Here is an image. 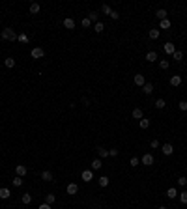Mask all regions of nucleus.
Segmentation results:
<instances>
[{
  "instance_id": "7c9ffc66",
  "label": "nucleus",
  "mask_w": 187,
  "mask_h": 209,
  "mask_svg": "<svg viewBox=\"0 0 187 209\" xmlns=\"http://www.w3.org/2000/svg\"><path fill=\"white\" fill-rule=\"evenodd\" d=\"M167 196L168 198H176V196H178V190H176V189H168L167 190Z\"/></svg>"
},
{
  "instance_id": "4c0bfd02",
  "label": "nucleus",
  "mask_w": 187,
  "mask_h": 209,
  "mask_svg": "<svg viewBox=\"0 0 187 209\" xmlns=\"http://www.w3.org/2000/svg\"><path fill=\"white\" fill-rule=\"evenodd\" d=\"M178 185H180V187H185V185H187V178H180V179H178Z\"/></svg>"
},
{
  "instance_id": "e433bc0d",
  "label": "nucleus",
  "mask_w": 187,
  "mask_h": 209,
  "mask_svg": "<svg viewBox=\"0 0 187 209\" xmlns=\"http://www.w3.org/2000/svg\"><path fill=\"white\" fill-rule=\"evenodd\" d=\"M172 56H174V60H182V58H183V52H182V51H176Z\"/></svg>"
},
{
  "instance_id": "cd10ccee",
  "label": "nucleus",
  "mask_w": 187,
  "mask_h": 209,
  "mask_svg": "<svg viewBox=\"0 0 187 209\" xmlns=\"http://www.w3.org/2000/svg\"><path fill=\"white\" fill-rule=\"evenodd\" d=\"M159 26H161V28H163V30H167V28H170V21H168V19H165V21H161V23H159Z\"/></svg>"
},
{
  "instance_id": "20e7f679",
  "label": "nucleus",
  "mask_w": 187,
  "mask_h": 209,
  "mask_svg": "<svg viewBox=\"0 0 187 209\" xmlns=\"http://www.w3.org/2000/svg\"><path fill=\"white\" fill-rule=\"evenodd\" d=\"M80 178H82V181H92V179H94V172H92V170H84L82 174H80Z\"/></svg>"
},
{
  "instance_id": "37998d69",
  "label": "nucleus",
  "mask_w": 187,
  "mask_h": 209,
  "mask_svg": "<svg viewBox=\"0 0 187 209\" xmlns=\"http://www.w3.org/2000/svg\"><path fill=\"white\" fill-rule=\"evenodd\" d=\"M109 155H111V157H116V155H118V150H109Z\"/></svg>"
},
{
  "instance_id": "ea45409f",
  "label": "nucleus",
  "mask_w": 187,
  "mask_h": 209,
  "mask_svg": "<svg viewBox=\"0 0 187 209\" xmlns=\"http://www.w3.org/2000/svg\"><path fill=\"white\" fill-rule=\"evenodd\" d=\"M180 110H187V101H180Z\"/></svg>"
},
{
  "instance_id": "f03ea898",
  "label": "nucleus",
  "mask_w": 187,
  "mask_h": 209,
  "mask_svg": "<svg viewBox=\"0 0 187 209\" xmlns=\"http://www.w3.org/2000/svg\"><path fill=\"white\" fill-rule=\"evenodd\" d=\"M30 56H32V58H43V56H45V51H43V49H41V47H34L32 49V51H30Z\"/></svg>"
},
{
  "instance_id": "393cba45",
  "label": "nucleus",
  "mask_w": 187,
  "mask_h": 209,
  "mask_svg": "<svg viewBox=\"0 0 187 209\" xmlns=\"http://www.w3.org/2000/svg\"><path fill=\"white\" fill-rule=\"evenodd\" d=\"M101 11L107 13V15H111V13H112V8H111L109 4H103V6H101Z\"/></svg>"
},
{
  "instance_id": "5701e85b",
  "label": "nucleus",
  "mask_w": 187,
  "mask_h": 209,
  "mask_svg": "<svg viewBox=\"0 0 187 209\" xmlns=\"http://www.w3.org/2000/svg\"><path fill=\"white\" fill-rule=\"evenodd\" d=\"M148 36H150L151 39H157V37H159V30H155V28H153V30L148 32Z\"/></svg>"
},
{
  "instance_id": "9d476101",
  "label": "nucleus",
  "mask_w": 187,
  "mask_h": 209,
  "mask_svg": "<svg viewBox=\"0 0 187 209\" xmlns=\"http://www.w3.org/2000/svg\"><path fill=\"white\" fill-rule=\"evenodd\" d=\"M161 151H163L165 155H172V153H174V148H172L170 144H165V146L161 148Z\"/></svg>"
},
{
  "instance_id": "b1692460",
  "label": "nucleus",
  "mask_w": 187,
  "mask_h": 209,
  "mask_svg": "<svg viewBox=\"0 0 187 209\" xmlns=\"http://www.w3.org/2000/svg\"><path fill=\"white\" fill-rule=\"evenodd\" d=\"M165 107H167L165 99H157V101H155V108H165Z\"/></svg>"
},
{
  "instance_id": "aec40b11",
  "label": "nucleus",
  "mask_w": 187,
  "mask_h": 209,
  "mask_svg": "<svg viewBox=\"0 0 187 209\" xmlns=\"http://www.w3.org/2000/svg\"><path fill=\"white\" fill-rule=\"evenodd\" d=\"M97 17H99V15H97L96 11H90V13H88V19H90V23H97Z\"/></svg>"
},
{
  "instance_id": "a19ab883",
  "label": "nucleus",
  "mask_w": 187,
  "mask_h": 209,
  "mask_svg": "<svg viewBox=\"0 0 187 209\" xmlns=\"http://www.w3.org/2000/svg\"><path fill=\"white\" fill-rule=\"evenodd\" d=\"M129 164H131V166H139L140 162H139V159H137V157H133L131 161H129Z\"/></svg>"
},
{
  "instance_id": "ddd939ff",
  "label": "nucleus",
  "mask_w": 187,
  "mask_h": 209,
  "mask_svg": "<svg viewBox=\"0 0 187 209\" xmlns=\"http://www.w3.org/2000/svg\"><path fill=\"white\" fill-rule=\"evenodd\" d=\"M170 84H172V86H180V84H182V77H180V75L170 77Z\"/></svg>"
},
{
  "instance_id": "39448f33",
  "label": "nucleus",
  "mask_w": 187,
  "mask_h": 209,
  "mask_svg": "<svg viewBox=\"0 0 187 209\" xmlns=\"http://www.w3.org/2000/svg\"><path fill=\"white\" fill-rule=\"evenodd\" d=\"M15 172H17V176H19V178H23V176H26L28 168H26L24 164H17V166H15Z\"/></svg>"
},
{
  "instance_id": "2eb2a0df",
  "label": "nucleus",
  "mask_w": 187,
  "mask_h": 209,
  "mask_svg": "<svg viewBox=\"0 0 187 209\" xmlns=\"http://www.w3.org/2000/svg\"><path fill=\"white\" fill-rule=\"evenodd\" d=\"M41 179H43V181H52V174H51V172H47V170H45V172L41 174Z\"/></svg>"
},
{
  "instance_id": "72a5a7b5",
  "label": "nucleus",
  "mask_w": 187,
  "mask_h": 209,
  "mask_svg": "<svg viewBox=\"0 0 187 209\" xmlns=\"http://www.w3.org/2000/svg\"><path fill=\"white\" fill-rule=\"evenodd\" d=\"M17 39H19L21 43H26V41H28V36H26V34H19V37H17Z\"/></svg>"
},
{
  "instance_id": "f3484780",
  "label": "nucleus",
  "mask_w": 187,
  "mask_h": 209,
  "mask_svg": "<svg viewBox=\"0 0 187 209\" xmlns=\"http://www.w3.org/2000/svg\"><path fill=\"white\" fill-rule=\"evenodd\" d=\"M139 125H140V129H148L150 127V120H139Z\"/></svg>"
},
{
  "instance_id": "6e6552de",
  "label": "nucleus",
  "mask_w": 187,
  "mask_h": 209,
  "mask_svg": "<svg viewBox=\"0 0 187 209\" xmlns=\"http://www.w3.org/2000/svg\"><path fill=\"white\" fill-rule=\"evenodd\" d=\"M133 80H135L137 86H144V84H146V80H144V75H140V73H139V75H135V79H133Z\"/></svg>"
},
{
  "instance_id": "9b49d317",
  "label": "nucleus",
  "mask_w": 187,
  "mask_h": 209,
  "mask_svg": "<svg viewBox=\"0 0 187 209\" xmlns=\"http://www.w3.org/2000/svg\"><path fill=\"white\" fill-rule=\"evenodd\" d=\"M66 190H68V194H77V192H79V187H77L75 183H69Z\"/></svg>"
},
{
  "instance_id": "c9c22d12",
  "label": "nucleus",
  "mask_w": 187,
  "mask_h": 209,
  "mask_svg": "<svg viewBox=\"0 0 187 209\" xmlns=\"http://www.w3.org/2000/svg\"><path fill=\"white\" fill-rule=\"evenodd\" d=\"M159 67H161V69H168V60H161Z\"/></svg>"
},
{
  "instance_id": "7ed1b4c3",
  "label": "nucleus",
  "mask_w": 187,
  "mask_h": 209,
  "mask_svg": "<svg viewBox=\"0 0 187 209\" xmlns=\"http://www.w3.org/2000/svg\"><path fill=\"white\" fill-rule=\"evenodd\" d=\"M163 51L167 52V54H174V52H176V47H174V43H170V41H167V43L163 45Z\"/></svg>"
},
{
  "instance_id": "0eeeda50",
  "label": "nucleus",
  "mask_w": 187,
  "mask_h": 209,
  "mask_svg": "<svg viewBox=\"0 0 187 209\" xmlns=\"http://www.w3.org/2000/svg\"><path fill=\"white\" fill-rule=\"evenodd\" d=\"M155 17H157L159 21H165V19H168V13H167V9H157Z\"/></svg>"
},
{
  "instance_id": "f704fd0d",
  "label": "nucleus",
  "mask_w": 187,
  "mask_h": 209,
  "mask_svg": "<svg viewBox=\"0 0 187 209\" xmlns=\"http://www.w3.org/2000/svg\"><path fill=\"white\" fill-rule=\"evenodd\" d=\"M11 183H13V185H15V187H21V185H23V179H21V178H19V176H17V178H15V179H13V181H11Z\"/></svg>"
},
{
  "instance_id": "423d86ee",
  "label": "nucleus",
  "mask_w": 187,
  "mask_h": 209,
  "mask_svg": "<svg viewBox=\"0 0 187 209\" xmlns=\"http://www.w3.org/2000/svg\"><path fill=\"white\" fill-rule=\"evenodd\" d=\"M140 162H142V164H146V166H151V164H153V155L146 153V155L142 157V161H140Z\"/></svg>"
},
{
  "instance_id": "1a4fd4ad",
  "label": "nucleus",
  "mask_w": 187,
  "mask_h": 209,
  "mask_svg": "<svg viewBox=\"0 0 187 209\" xmlns=\"http://www.w3.org/2000/svg\"><path fill=\"white\" fill-rule=\"evenodd\" d=\"M9 196H11V192H9V189H6V187H2V189H0V198H2V200H8Z\"/></svg>"
},
{
  "instance_id": "49530a36",
  "label": "nucleus",
  "mask_w": 187,
  "mask_h": 209,
  "mask_svg": "<svg viewBox=\"0 0 187 209\" xmlns=\"http://www.w3.org/2000/svg\"><path fill=\"white\" fill-rule=\"evenodd\" d=\"M157 209H167V207H157Z\"/></svg>"
},
{
  "instance_id": "a211bd4d",
  "label": "nucleus",
  "mask_w": 187,
  "mask_h": 209,
  "mask_svg": "<svg viewBox=\"0 0 187 209\" xmlns=\"http://www.w3.org/2000/svg\"><path fill=\"white\" fill-rule=\"evenodd\" d=\"M4 65L8 67V69H11V67L15 65V60H13V58H6V60H4Z\"/></svg>"
},
{
  "instance_id": "4be33fe9",
  "label": "nucleus",
  "mask_w": 187,
  "mask_h": 209,
  "mask_svg": "<svg viewBox=\"0 0 187 209\" xmlns=\"http://www.w3.org/2000/svg\"><path fill=\"white\" fill-rule=\"evenodd\" d=\"M133 118L135 120H142V110H140V108H135V110H133Z\"/></svg>"
},
{
  "instance_id": "58836bf2",
  "label": "nucleus",
  "mask_w": 187,
  "mask_h": 209,
  "mask_svg": "<svg viewBox=\"0 0 187 209\" xmlns=\"http://www.w3.org/2000/svg\"><path fill=\"white\" fill-rule=\"evenodd\" d=\"M80 24H82V28H88V26H90V19H88V17H86V19H82V23H80Z\"/></svg>"
},
{
  "instance_id": "412c9836",
  "label": "nucleus",
  "mask_w": 187,
  "mask_h": 209,
  "mask_svg": "<svg viewBox=\"0 0 187 209\" xmlns=\"http://www.w3.org/2000/svg\"><path fill=\"white\" fill-rule=\"evenodd\" d=\"M54 200H56V196H54V194H47V196H45V204H49V205H51V204H54Z\"/></svg>"
},
{
  "instance_id": "2f4dec72",
  "label": "nucleus",
  "mask_w": 187,
  "mask_h": 209,
  "mask_svg": "<svg viewBox=\"0 0 187 209\" xmlns=\"http://www.w3.org/2000/svg\"><path fill=\"white\" fill-rule=\"evenodd\" d=\"M30 202H32V194H23V204H30Z\"/></svg>"
},
{
  "instance_id": "c03bdc74",
  "label": "nucleus",
  "mask_w": 187,
  "mask_h": 209,
  "mask_svg": "<svg viewBox=\"0 0 187 209\" xmlns=\"http://www.w3.org/2000/svg\"><path fill=\"white\" fill-rule=\"evenodd\" d=\"M38 209H51V205H49V204H41Z\"/></svg>"
},
{
  "instance_id": "a878e982",
  "label": "nucleus",
  "mask_w": 187,
  "mask_h": 209,
  "mask_svg": "<svg viewBox=\"0 0 187 209\" xmlns=\"http://www.w3.org/2000/svg\"><path fill=\"white\" fill-rule=\"evenodd\" d=\"M94 30H96L97 34H101V32L105 30V24H103V23H96V26H94Z\"/></svg>"
},
{
  "instance_id": "f8f14e48",
  "label": "nucleus",
  "mask_w": 187,
  "mask_h": 209,
  "mask_svg": "<svg viewBox=\"0 0 187 209\" xmlns=\"http://www.w3.org/2000/svg\"><path fill=\"white\" fill-rule=\"evenodd\" d=\"M64 26L68 28V30H73V28H75V21L68 17V19H64Z\"/></svg>"
},
{
  "instance_id": "c85d7f7f",
  "label": "nucleus",
  "mask_w": 187,
  "mask_h": 209,
  "mask_svg": "<svg viewBox=\"0 0 187 209\" xmlns=\"http://www.w3.org/2000/svg\"><path fill=\"white\" fill-rule=\"evenodd\" d=\"M97 153H99V157H109V150H105V148H97Z\"/></svg>"
},
{
  "instance_id": "473e14b6",
  "label": "nucleus",
  "mask_w": 187,
  "mask_h": 209,
  "mask_svg": "<svg viewBox=\"0 0 187 209\" xmlns=\"http://www.w3.org/2000/svg\"><path fill=\"white\" fill-rule=\"evenodd\" d=\"M38 11H40V4H36V2H34V4L30 6V13L34 15V13H38Z\"/></svg>"
},
{
  "instance_id": "a18cd8bd",
  "label": "nucleus",
  "mask_w": 187,
  "mask_h": 209,
  "mask_svg": "<svg viewBox=\"0 0 187 209\" xmlns=\"http://www.w3.org/2000/svg\"><path fill=\"white\" fill-rule=\"evenodd\" d=\"M151 148H153V150H155V148H159V142H157V140H151Z\"/></svg>"
},
{
  "instance_id": "bb28decb",
  "label": "nucleus",
  "mask_w": 187,
  "mask_h": 209,
  "mask_svg": "<svg viewBox=\"0 0 187 209\" xmlns=\"http://www.w3.org/2000/svg\"><path fill=\"white\" fill-rule=\"evenodd\" d=\"M101 166H103V164H101V161H99V159H96V161L92 162V170H99Z\"/></svg>"
},
{
  "instance_id": "79ce46f5",
  "label": "nucleus",
  "mask_w": 187,
  "mask_h": 209,
  "mask_svg": "<svg viewBox=\"0 0 187 209\" xmlns=\"http://www.w3.org/2000/svg\"><path fill=\"white\" fill-rule=\"evenodd\" d=\"M111 19H114V21H116V19H120V13L112 9V13H111Z\"/></svg>"
},
{
  "instance_id": "dca6fc26",
  "label": "nucleus",
  "mask_w": 187,
  "mask_h": 209,
  "mask_svg": "<svg viewBox=\"0 0 187 209\" xmlns=\"http://www.w3.org/2000/svg\"><path fill=\"white\" fill-rule=\"evenodd\" d=\"M146 60H148V62H155V60H157V52H153V51L148 52V54H146Z\"/></svg>"
},
{
  "instance_id": "6ab92c4d",
  "label": "nucleus",
  "mask_w": 187,
  "mask_h": 209,
  "mask_svg": "<svg viewBox=\"0 0 187 209\" xmlns=\"http://www.w3.org/2000/svg\"><path fill=\"white\" fill-rule=\"evenodd\" d=\"M178 196H180V202H182V204L185 205V204H187V190H182V192H180Z\"/></svg>"
},
{
  "instance_id": "4468645a",
  "label": "nucleus",
  "mask_w": 187,
  "mask_h": 209,
  "mask_svg": "<svg viewBox=\"0 0 187 209\" xmlns=\"http://www.w3.org/2000/svg\"><path fill=\"white\" fill-rule=\"evenodd\" d=\"M142 91H144V93H146V95H150L151 91H153V84L146 82V84H144V86H142Z\"/></svg>"
},
{
  "instance_id": "f257e3e1",
  "label": "nucleus",
  "mask_w": 187,
  "mask_h": 209,
  "mask_svg": "<svg viewBox=\"0 0 187 209\" xmlns=\"http://www.w3.org/2000/svg\"><path fill=\"white\" fill-rule=\"evenodd\" d=\"M17 32L13 30V28H4L2 30V39H6V41H15L17 39Z\"/></svg>"
},
{
  "instance_id": "c756f323",
  "label": "nucleus",
  "mask_w": 187,
  "mask_h": 209,
  "mask_svg": "<svg viewBox=\"0 0 187 209\" xmlns=\"http://www.w3.org/2000/svg\"><path fill=\"white\" fill-rule=\"evenodd\" d=\"M99 185L101 187H107L109 185V178H107V176H101V178H99Z\"/></svg>"
}]
</instances>
